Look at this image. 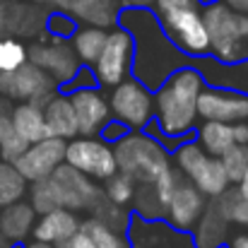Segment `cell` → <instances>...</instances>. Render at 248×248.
Masks as SVG:
<instances>
[{
  "label": "cell",
  "instance_id": "30",
  "mask_svg": "<svg viewBox=\"0 0 248 248\" xmlns=\"http://www.w3.org/2000/svg\"><path fill=\"white\" fill-rule=\"evenodd\" d=\"M219 162L224 166V173H227L229 183H239L248 166V145H234V147H229L219 157Z\"/></svg>",
  "mask_w": 248,
  "mask_h": 248
},
{
  "label": "cell",
  "instance_id": "24",
  "mask_svg": "<svg viewBox=\"0 0 248 248\" xmlns=\"http://www.w3.org/2000/svg\"><path fill=\"white\" fill-rule=\"evenodd\" d=\"M27 190L24 176L15 169L12 162L0 159V207H7L12 202H19V198Z\"/></svg>",
  "mask_w": 248,
  "mask_h": 248
},
{
  "label": "cell",
  "instance_id": "27",
  "mask_svg": "<svg viewBox=\"0 0 248 248\" xmlns=\"http://www.w3.org/2000/svg\"><path fill=\"white\" fill-rule=\"evenodd\" d=\"M104 44H106V31L101 27H84L75 34V53L84 63H96Z\"/></svg>",
  "mask_w": 248,
  "mask_h": 248
},
{
  "label": "cell",
  "instance_id": "41",
  "mask_svg": "<svg viewBox=\"0 0 248 248\" xmlns=\"http://www.w3.org/2000/svg\"><path fill=\"white\" fill-rule=\"evenodd\" d=\"M24 248H53L51 244H44V241H31V244H27Z\"/></svg>",
  "mask_w": 248,
  "mask_h": 248
},
{
  "label": "cell",
  "instance_id": "21",
  "mask_svg": "<svg viewBox=\"0 0 248 248\" xmlns=\"http://www.w3.org/2000/svg\"><path fill=\"white\" fill-rule=\"evenodd\" d=\"M198 145L212 155V157H222L229 147H234V130L232 123H219V121H205V125L198 133Z\"/></svg>",
  "mask_w": 248,
  "mask_h": 248
},
{
  "label": "cell",
  "instance_id": "16",
  "mask_svg": "<svg viewBox=\"0 0 248 248\" xmlns=\"http://www.w3.org/2000/svg\"><path fill=\"white\" fill-rule=\"evenodd\" d=\"M78 229H80V222L73 215V210L58 207L41 217V222L34 227V239L44 244H63L73 234H78Z\"/></svg>",
  "mask_w": 248,
  "mask_h": 248
},
{
  "label": "cell",
  "instance_id": "32",
  "mask_svg": "<svg viewBox=\"0 0 248 248\" xmlns=\"http://www.w3.org/2000/svg\"><path fill=\"white\" fill-rule=\"evenodd\" d=\"M27 63V48L17 39H0V73H12Z\"/></svg>",
  "mask_w": 248,
  "mask_h": 248
},
{
  "label": "cell",
  "instance_id": "20",
  "mask_svg": "<svg viewBox=\"0 0 248 248\" xmlns=\"http://www.w3.org/2000/svg\"><path fill=\"white\" fill-rule=\"evenodd\" d=\"M34 227V210L24 202H12L2 207L0 215V234L7 241H22Z\"/></svg>",
  "mask_w": 248,
  "mask_h": 248
},
{
  "label": "cell",
  "instance_id": "31",
  "mask_svg": "<svg viewBox=\"0 0 248 248\" xmlns=\"http://www.w3.org/2000/svg\"><path fill=\"white\" fill-rule=\"evenodd\" d=\"M104 195L116 202V205H128L135 195V181L128 173H113L106 178V190Z\"/></svg>",
  "mask_w": 248,
  "mask_h": 248
},
{
  "label": "cell",
  "instance_id": "23",
  "mask_svg": "<svg viewBox=\"0 0 248 248\" xmlns=\"http://www.w3.org/2000/svg\"><path fill=\"white\" fill-rule=\"evenodd\" d=\"M217 210L222 212V217L229 224H244L248 227V198L239 193V188H224L217 200H215Z\"/></svg>",
  "mask_w": 248,
  "mask_h": 248
},
{
  "label": "cell",
  "instance_id": "28",
  "mask_svg": "<svg viewBox=\"0 0 248 248\" xmlns=\"http://www.w3.org/2000/svg\"><path fill=\"white\" fill-rule=\"evenodd\" d=\"M80 232L87 234L89 241H92L96 248H130L128 246V241H125L116 229H111V227L96 222L94 217H89L84 224H80Z\"/></svg>",
  "mask_w": 248,
  "mask_h": 248
},
{
  "label": "cell",
  "instance_id": "34",
  "mask_svg": "<svg viewBox=\"0 0 248 248\" xmlns=\"http://www.w3.org/2000/svg\"><path fill=\"white\" fill-rule=\"evenodd\" d=\"M48 29H51V34H56V36H70V34L75 31V24H73L70 17L56 15V17L48 19Z\"/></svg>",
  "mask_w": 248,
  "mask_h": 248
},
{
  "label": "cell",
  "instance_id": "2",
  "mask_svg": "<svg viewBox=\"0 0 248 248\" xmlns=\"http://www.w3.org/2000/svg\"><path fill=\"white\" fill-rule=\"evenodd\" d=\"M210 48L222 63L248 61V15L232 10L222 0L207 5L202 15Z\"/></svg>",
  "mask_w": 248,
  "mask_h": 248
},
{
  "label": "cell",
  "instance_id": "18",
  "mask_svg": "<svg viewBox=\"0 0 248 248\" xmlns=\"http://www.w3.org/2000/svg\"><path fill=\"white\" fill-rule=\"evenodd\" d=\"M229 222L222 217L215 202L202 207V215L195 222V246L198 248H219L227 239Z\"/></svg>",
  "mask_w": 248,
  "mask_h": 248
},
{
  "label": "cell",
  "instance_id": "9",
  "mask_svg": "<svg viewBox=\"0 0 248 248\" xmlns=\"http://www.w3.org/2000/svg\"><path fill=\"white\" fill-rule=\"evenodd\" d=\"M133 58V36L123 29L106 34V44L96 58V80L104 87H116L125 80L128 65Z\"/></svg>",
  "mask_w": 248,
  "mask_h": 248
},
{
  "label": "cell",
  "instance_id": "14",
  "mask_svg": "<svg viewBox=\"0 0 248 248\" xmlns=\"http://www.w3.org/2000/svg\"><path fill=\"white\" fill-rule=\"evenodd\" d=\"M169 219L176 229L181 232H188L195 227L198 217L202 215V207H205V200H202V193L193 186V183H186V181H178V186L173 188L169 202Z\"/></svg>",
  "mask_w": 248,
  "mask_h": 248
},
{
  "label": "cell",
  "instance_id": "42",
  "mask_svg": "<svg viewBox=\"0 0 248 248\" xmlns=\"http://www.w3.org/2000/svg\"><path fill=\"white\" fill-rule=\"evenodd\" d=\"M0 248H12V246H10V241H7L2 234H0Z\"/></svg>",
  "mask_w": 248,
  "mask_h": 248
},
{
  "label": "cell",
  "instance_id": "12",
  "mask_svg": "<svg viewBox=\"0 0 248 248\" xmlns=\"http://www.w3.org/2000/svg\"><path fill=\"white\" fill-rule=\"evenodd\" d=\"M198 116L205 121L219 123H241L248 121V96L246 94H229L222 89H205L198 94Z\"/></svg>",
  "mask_w": 248,
  "mask_h": 248
},
{
  "label": "cell",
  "instance_id": "36",
  "mask_svg": "<svg viewBox=\"0 0 248 248\" xmlns=\"http://www.w3.org/2000/svg\"><path fill=\"white\" fill-rule=\"evenodd\" d=\"M101 133H104V138H106V140H113V138H116V140H121L123 135H128V125H123L121 121H118V123H108V125H104V130H101Z\"/></svg>",
  "mask_w": 248,
  "mask_h": 248
},
{
  "label": "cell",
  "instance_id": "13",
  "mask_svg": "<svg viewBox=\"0 0 248 248\" xmlns=\"http://www.w3.org/2000/svg\"><path fill=\"white\" fill-rule=\"evenodd\" d=\"M70 104H73V111H75L78 133H82V135L99 133L104 128V123L108 121V116H111L106 99L94 87L75 89L73 96H70Z\"/></svg>",
  "mask_w": 248,
  "mask_h": 248
},
{
  "label": "cell",
  "instance_id": "29",
  "mask_svg": "<svg viewBox=\"0 0 248 248\" xmlns=\"http://www.w3.org/2000/svg\"><path fill=\"white\" fill-rule=\"evenodd\" d=\"M58 207H61V200H58V193H56L51 178L34 181V188H31V210L46 215V212L58 210Z\"/></svg>",
  "mask_w": 248,
  "mask_h": 248
},
{
  "label": "cell",
  "instance_id": "33",
  "mask_svg": "<svg viewBox=\"0 0 248 248\" xmlns=\"http://www.w3.org/2000/svg\"><path fill=\"white\" fill-rule=\"evenodd\" d=\"M133 200H135V207H138V212H140L142 217H147V219H159V217H164V205L159 202V198H157V193H155L152 186L142 183V188L133 195Z\"/></svg>",
  "mask_w": 248,
  "mask_h": 248
},
{
  "label": "cell",
  "instance_id": "6",
  "mask_svg": "<svg viewBox=\"0 0 248 248\" xmlns=\"http://www.w3.org/2000/svg\"><path fill=\"white\" fill-rule=\"evenodd\" d=\"M53 84L56 80L34 63H24L12 73H0V94L12 99H27L34 106H44L51 99Z\"/></svg>",
  "mask_w": 248,
  "mask_h": 248
},
{
  "label": "cell",
  "instance_id": "39",
  "mask_svg": "<svg viewBox=\"0 0 248 248\" xmlns=\"http://www.w3.org/2000/svg\"><path fill=\"white\" fill-rule=\"evenodd\" d=\"M229 248H248V234H236V236L232 239Z\"/></svg>",
  "mask_w": 248,
  "mask_h": 248
},
{
  "label": "cell",
  "instance_id": "10",
  "mask_svg": "<svg viewBox=\"0 0 248 248\" xmlns=\"http://www.w3.org/2000/svg\"><path fill=\"white\" fill-rule=\"evenodd\" d=\"M65 140L63 138H44L39 142H31L12 164L24 176V181H41L53 173V169L65 159Z\"/></svg>",
  "mask_w": 248,
  "mask_h": 248
},
{
  "label": "cell",
  "instance_id": "3",
  "mask_svg": "<svg viewBox=\"0 0 248 248\" xmlns=\"http://www.w3.org/2000/svg\"><path fill=\"white\" fill-rule=\"evenodd\" d=\"M155 5L166 34L183 51L190 56H205L210 51V39L198 0H155Z\"/></svg>",
  "mask_w": 248,
  "mask_h": 248
},
{
  "label": "cell",
  "instance_id": "8",
  "mask_svg": "<svg viewBox=\"0 0 248 248\" xmlns=\"http://www.w3.org/2000/svg\"><path fill=\"white\" fill-rule=\"evenodd\" d=\"M111 113L130 128H142L152 121V96L147 87L135 80H123L111 94Z\"/></svg>",
  "mask_w": 248,
  "mask_h": 248
},
{
  "label": "cell",
  "instance_id": "25",
  "mask_svg": "<svg viewBox=\"0 0 248 248\" xmlns=\"http://www.w3.org/2000/svg\"><path fill=\"white\" fill-rule=\"evenodd\" d=\"M89 210H92V217H94L96 222H101V224H106V227H111V229H116V232L128 229V222H130L128 212L123 210V205L111 202L104 193L96 195V200L92 202Z\"/></svg>",
  "mask_w": 248,
  "mask_h": 248
},
{
  "label": "cell",
  "instance_id": "17",
  "mask_svg": "<svg viewBox=\"0 0 248 248\" xmlns=\"http://www.w3.org/2000/svg\"><path fill=\"white\" fill-rule=\"evenodd\" d=\"M41 111H44V121H46L48 135L63 138V140L78 135V121H75V111H73V104H70L68 96L48 99Z\"/></svg>",
  "mask_w": 248,
  "mask_h": 248
},
{
  "label": "cell",
  "instance_id": "44",
  "mask_svg": "<svg viewBox=\"0 0 248 248\" xmlns=\"http://www.w3.org/2000/svg\"><path fill=\"white\" fill-rule=\"evenodd\" d=\"M198 2H207V5H210V2H215V0H198Z\"/></svg>",
  "mask_w": 248,
  "mask_h": 248
},
{
  "label": "cell",
  "instance_id": "40",
  "mask_svg": "<svg viewBox=\"0 0 248 248\" xmlns=\"http://www.w3.org/2000/svg\"><path fill=\"white\" fill-rule=\"evenodd\" d=\"M236 188H239V193H241V195H246L248 198V166H246V171H244V176H241V181H239V186H236Z\"/></svg>",
  "mask_w": 248,
  "mask_h": 248
},
{
  "label": "cell",
  "instance_id": "1",
  "mask_svg": "<svg viewBox=\"0 0 248 248\" xmlns=\"http://www.w3.org/2000/svg\"><path fill=\"white\" fill-rule=\"evenodd\" d=\"M205 87V78L195 68H178L157 92V118L166 135H183L198 118V94Z\"/></svg>",
  "mask_w": 248,
  "mask_h": 248
},
{
  "label": "cell",
  "instance_id": "38",
  "mask_svg": "<svg viewBox=\"0 0 248 248\" xmlns=\"http://www.w3.org/2000/svg\"><path fill=\"white\" fill-rule=\"evenodd\" d=\"M224 5H229L232 10H236V12H244L248 15V0H222Z\"/></svg>",
  "mask_w": 248,
  "mask_h": 248
},
{
  "label": "cell",
  "instance_id": "11",
  "mask_svg": "<svg viewBox=\"0 0 248 248\" xmlns=\"http://www.w3.org/2000/svg\"><path fill=\"white\" fill-rule=\"evenodd\" d=\"M48 178H51V183L58 193L61 207H68V210H89L92 202L96 200V195L101 193L89 181V176H84L82 171H78L70 164H58Z\"/></svg>",
  "mask_w": 248,
  "mask_h": 248
},
{
  "label": "cell",
  "instance_id": "45",
  "mask_svg": "<svg viewBox=\"0 0 248 248\" xmlns=\"http://www.w3.org/2000/svg\"><path fill=\"white\" fill-rule=\"evenodd\" d=\"M36 2H44V0H36Z\"/></svg>",
  "mask_w": 248,
  "mask_h": 248
},
{
  "label": "cell",
  "instance_id": "22",
  "mask_svg": "<svg viewBox=\"0 0 248 248\" xmlns=\"http://www.w3.org/2000/svg\"><path fill=\"white\" fill-rule=\"evenodd\" d=\"M118 0H78L70 12L94 27H108L116 22Z\"/></svg>",
  "mask_w": 248,
  "mask_h": 248
},
{
  "label": "cell",
  "instance_id": "35",
  "mask_svg": "<svg viewBox=\"0 0 248 248\" xmlns=\"http://www.w3.org/2000/svg\"><path fill=\"white\" fill-rule=\"evenodd\" d=\"M61 248H96L92 241H89V236L82 234L80 229H78V234H73L68 241H63V244H58Z\"/></svg>",
  "mask_w": 248,
  "mask_h": 248
},
{
  "label": "cell",
  "instance_id": "7",
  "mask_svg": "<svg viewBox=\"0 0 248 248\" xmlns=\"http://www.w3.org/2000/svg\"><path fill=\"white\" fill-rule=\"evenodd\" d=\"M65 159L70 166L82 171L84 176L99 178V181H106L108 176H113L118 171L113 150L99 140H92L89 135L65 145Z\"/></svg>",
  "mask_w": 248,
  "mask_h": 248
},
{
  "label": "cell",
  "instance_id": "37",
  "mask_svg": "<svg viewBox=\"0 0 248 248\" xmlns=\"http://www.w3.org/2000/svg\"><path fill=\"white\" fill-rule=\"evenodd\" d=\"M232 130H234V142H236V145H248V123L246 121L232 125Z\"/></svg>",
  "mask_w": 248,
  "mask_h": 248
},
{
  "label": "cell",
  "instance_id": "43",
  "mask_svg": "<svg viewBox=\"0 0 248 248\" xmlns=\"http://www.w3.org/2000/svg\"><path fill=\"white\" fill-rule=\"evenodd\" d=\"M133 5H150V2H155V0H130Z\"/></svg>",
  "mask_w": 248,
  "mask_h": 248
},
{
  "label": "cell",
  "instance_id": "15",
  "mask_svg": "<svg viewBox=\"0 0 248 248\" xmlns=\"http://www.w3.org/2000/svg\"><path fill=\"white\" fill-rule=\"evenodd\" d=\"M31 63L36 68H41L44 73H48L56 82H65L80 70L75 53L68 46H63V44L34 46L31 48Z\"/></svg>",
  "mask_w": 248,
  "mask_h": 248
},
{
  "label": "cell",
  "instance_id": "5",
  "mask_svg": "<svg viewBox=\"0 0 248 248\" xmlns=\"http://www.w3.org/2000/svg\"><path fill=\"white\" fill-rule=\"evenodd\" d=\"M176 164L183 171V176L190 178V183L210 198H217L224 188H229V178L224 173V166L219 157L207 155L198 142H186L176 150Z\"/></svg>",
  "mask_w": 248,
  "mask_h": 248
},
{
  "label": "cell",
  "instance_id": "4",
  "mask_svg": "<svg viewBox=\"0 0 248 248\" xmlns=\"http://www.w3.org/2000/svg\"><path fill=\"white\" fill-rule=\"evenodd\" d=\"M111 150L116 157V166L123 173L147 186H152L169 169V157L164 147L147 135H123L121 140H116Z\"/></svg>",
  "mask_w": 248,
  "mask_h": 248
},
{
  "label": "cell",
  "instance_id": "19",
  "mask_svg": "<svg viewBox=\"0 0 248 248\" xmlns=\"http://www.w3.org/2000/svg\"><path fill=\"white\" fill-rule=\"evenodd\" d=\"M10 118H12V125L17 128V133L24 138L27 145L48 138V128H46L41 106H34V104H29V101H27V104H19L17 108H12Z\"/></svg>",
  "mask_w": 248,
  "mask_h": 248
},
{
  "label": "cell",
  "instance_id": "26",
  "mask_svg": "<svg viewBox=\"0 0 248 248\" xmlns=\"http://www.w3.org/2000/svg\"><path fill=\"white\" fill-rule=\"evenodd\" d=\"M27 147L29 145L24 142V138L12 125L10 113H0V159L2 162H15Z\"/></svg>",
  "mask_w": 248,
  "mask_h": 248
}]
</instances>
